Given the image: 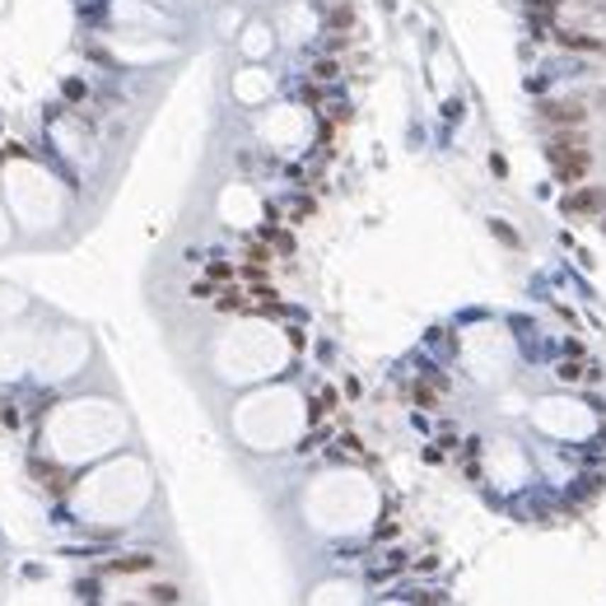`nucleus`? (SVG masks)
Masks as SVG:
<instances>
[{
	"mask_svg": "<svg viewBox=\"0 0 606 606\" xmlns=\"http://www.w3.org/2000/svg\"><path fill=\"white\" fill-rule=\"evenodd\" d=\"M247 299H252V294H243V290H219V294H215V308H224V313H243Z\"/></svg>",
	"mask_w": 606,
	"mask_h": 606,
	"instance_id": "nucleus-7",
	"label": "nucleus"
},
{
	"mask_svg": "<svg viewBox=\"0 0 606 606\" xmlns=\"http://www.w3.org/2000/svg\"><path fill=\"white\" fill-rule=\"evenodd\" d=\"M602 201H606V196H602L597 187L573 191V196H569V215H597V210H602Z\"/></svg>",
	"mask_w": 606,
	"mask_h": 606,
	"instance_id": "nucleus-5",
	"label": "nucleus"
},
{
	"mask_svg": "<svg viewBox=\"0 0 606 606\" xmlns=\"http://www.w3.org/2000/svg\"><path fill=\"white\" fill-rule=\"evenodd\" d=\"M350 23H355V10H350L345 0H336V5H326V28H350Z\"/></svg>",
	"mask_w": 606,
	"mask_h": 606,
	"instance_id": "nucleus-6",
	"label": "nucleus"
},
{
	"mask_svg": "<svg viewBox=\"0 0 606 606\" xmlns=\"http://www.w3.org/2000/svg\"><path fill=\"white\" fill-rule=\"evenodd\" d=\"M546 159L560 182H583V173L593 168V149H588L583 131H550L546 140Z\"/></svg>",
	"mask_w": 606,
	"mask_h": 606,
	"instance_id": "nucleus-1",
	"label": "nucleus"
},
{
	"mask_svg": "<svg viewBox=\"0 0 606 606\" xmlns=\"http://www.w3.org/2000/svg\"><path fill=\"white\" fill-rule=\"evenodd\" d=\"M550 42L564 52H578V57H606V38L578 33V28H550Z\"/></svg>",
	"mask_w": 606,
	"mask_h": 606,
	"instance_id": "nucleus-3",
	"label": "nucleus"
},
{
	"mask_svg": "<svg viewBox=\"0 0 606 606\" xmlns=\"http://www.w3.org/2000/svg\"><path fill=\"white\" fill-rule=\"evenodd\" d=\"M331 406H336V392H322V396H317V411H313V416H331Z\"/></svg>",
	"mask_w": 606,
	"mask_h": 606,
	"instance_id": "nucleus-11",
	"label": "nucleus"
},
{
	"mask_svg": "<svg viewBox=\"0 0 606 606\" xmlns=\"http://www.w3.org/2000/svg\"><path fill=\"white\" fill-rule=\"evenodd\" d=\"M210 280H234V266H229V261H215V266H210Z\"/></svg>",
	"mask_w": 606,
	"mask_h": 606,
	"instance_id": "nucleus-10",
	"label": "nucleus"
},
{
	"mask_svg": "<svg viewBox=\"0 0 606 606\" xmlns=\"http://www.w3.org/2000/svg\"><path fill=\"white\" fill-rule=\"evenodd\" d=\"M28 471H33V481H42V490H47V494H66V490H70V476L61 471L57 462L33 457V462H28Z\"/></svg>",
	"mask_w": 606,
	"mask_h": 606,
	"instance_id": "nucleus-4",
	"label": "nucleus"
},
{
	"mask_svg": "<svg viewBox=\"0 0 606 606\" xmlns=\"http://www.w3.org/2000/svg\"><path fill=\"white\" fill-rule=\"evenodd\" d=\"M313 75H317V79H336V75H341V66H336V61H331V57H317Z\"/></svg>",
	"mask_w": 606,
	"mask_h": 606,
	"instance_id": "nucleus-9",
	"label": "nucleus"
},
{
	"mask_svg": "<svg viewBox=\"0 0 606 606\" xmlns=\"http://www.w3.org/2000/svg\"><path fill=\"white\" fill-rule=\"evenodd\" d=\"M541 122L550 131H583L588 126V103L583 98H546L541 103Z\"/></svg>",
	"mask_w": 606,
	"mask_h": 606,
	"instance_id": "nucleus-2",
	"label": "nucleus"
},
{
	"mask_svg": "<svg viewBox=\"0 0 606 606\" xmlns=\"http://www.w3.org/2000/svg\"><path fill=\"white\" fill-rule=\"evenodd\" d=\"M149 564H154V560H149V555H126V560H117L113 569H122V573H145Z\"/></svg>",
	"mask_w": 606,
	"mask_h": 606,
	"instance_id": "nucleus-8",
	"label": "nucleus"
},
{
	"mask_svg": "<svg viewBox=\"0 0 606 606\" xmlns=\"http://www.w3.org/2000/svg\"><path fill=\"white\" fill-rule=\"evenodd\" d=\"M149 597H154V602H164V606H173V602H178V588H154Z\"/></svg>",
	"mask_w": 606,
	"mask_h": 606,
	"instance_id": "nucleus-12",
	"label": "nucleus"
},
{
	"mask_svg": "<svg viewBox=\"0 0 606 606\" xmlns=\"http://www.w3.org/2000/svg\"><path fill=\"white\" fill-rule=\"evenodd\" d=\"M66 98H84V84L79 79H66Z\"/></svg>",
	"mask_w": 606,
	"mask_h": 606,
	"instance_id": "nucleus-13",
	"label": "nucleus"
}]
</instances>
